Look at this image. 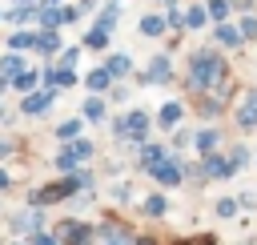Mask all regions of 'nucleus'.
Listing matches in <instances>:
<instances>
[{"mask_svg": "<svg viewBox=\"0 0 257 245\" xmlns=\"http://www.w3.org/2000/svg\"><path fill=\"white\" fill-rule=\"evenodd\" d=\"M233 76L229 68V56L213 44H197L185 52V64H181V84L189 96H201V92H213L217 84H225Z\"/></svg>", "mask_w": 257, "mask_h": 245, "instance_id": "nucleus-1", "label": "nucleus"}, {"mask_svg": "<svg viewBox=\"0 0 257 245\" xmlns=\"http://www.w3.org/2000/svg\"><path fill=\"white\" fill-rule=\"evenodd\" d=\"M108 137H112L120 149H128V153H133V149H141L145 141H153V137H157L153 112H149V108H141V104L112 112V116H108Z\"/></svg>", "mask_w": 257, "mask_h": 245, "instance_id": "nucleus-2", "label": "nucleus"}, {"mask_svg": "<svg viewBox=\"0 0 257 245\" xmlns=\"http://www.w3.org/2000/svg\"><path fill=\"white\" fill-rule=\"evenodd\" d=\"M173 80H181V68H177V56H173L169 48H157V52L133 72V84H137V88H165V84H173Z\"/></svg>", "mask_w": 257, "mask_h": 245, "instance_id": "nucleus-3", "label": "nucleus"}, {"mask_svg": "<svg viewBox=\"0 0 257 245\" xmlns=\"http://www.w3.org/2000/svg\"><path fill=\"white\" fill-rule=\"evenodd\" d=\"M40 229H48V213H44V209L20 205V209L4 213V233L16 237V241H24V237H32V233H40Z\"/></svg>", "mask_w": 257, "mask_h": 245, "instance_id": "nucleus-4", "label": "nucleus"}, {"mask_svg": "<svg viewBox=\"0 0 257 245\" xmlns=\"http://www.w3.org/2000/svg\"><path fill=\"white\" fill-rule=\"evenodd\" d=\"M52 233L60 237V245H96V221L76 213H64V221H56Z\"/></svg>", "mask_w": 257, "mask_h": 245, "instance_id": "nucleus-5", "label": "nucleus"}, {"mask_svg": "<svg viewBox=\"0 0 257 245\" xmlns=\"http://www.w3.org/2000/svg\"><path fill=\"white\" fill-rule=\"evenodd\" d=\"M233 104L229 100H221L217 92H201V96H189V112H193V120L197 125H225V112H229Z\"/></svg>", "mask_w": 257, "mask_h": 245, "instance_id": "nucleus-6", "label": "nucleus"}, {"mask_svg": "<svg viewBox=\"0 0 257 245\" xmlns=\"http://www.w3.org/2000/svg\"><path fill=\"white\" fill-rule=\"evenodd\" d=\"M233 129H237V137L257 133V84L241 88V96L233 100Z\"/></svg>", "mask_w": 257, "mask_h": 245, "instance_id": "nucleus-7", "label": "nucleus"}, {"mask_svg": "<svg viewBox=\"0 0 257 245\" xmlns=\"http://www.w3.org/2000/svg\"><path fill=\"white\" fill-rule=\"evenodd\" d=\"M189 120V100H181V96H165L161 104H157V112H153V125H157V137H169L177 125H185Z\"/></svg>", "mask_w": 257, "mask_h": 245, "instance_id": "nucleus-8", "label": "nucleus"}, {"mask_svg": "<svg viewBox=\"0 0 257 245\" xmlns=\"http://www.w3.org/2000/svg\"><path fill=\"white\" fill-rule=\"evenodd\" d=\"M185 157L189 153H169L153 173H149V181L161 189V193H169V189H181L185 185Z\"/></svg>", "mask_w": 257, "mask_h": 245, "instance_id": "nucleus-9", "label": "nucleus"}, {"mask_svg": "<svg viewBox=\"0 0 257 245\" xmlns=\"http://www.w3.org/2000/svg\"><path fill=\"white\" fill-rule=\"evenodd\" d=\"M229 145V125H193V157H209Z\"/></svg>", "mask_w": 257, "mask_h": 245, "instance_id": "nucleus-10", "label": "nucleus"}, {"mask_svg": "<svg viewBox=\"0 0 257 245\" xmlns=\"http://www.w3.org/2000/svg\"><path fill=\"white\" fill-rule=\"evenodd\" d=\"M56 100H60V92H56V88H48V84H40L36 92H24V96H20L16 112H20L24 120H36V116H48Z\"/></svg>", "mask_w": 257, "mask_h": 245, "instance_id": "nucleus-11", "label": "nucleus"}, {"mask_svg": "<svg viewBox=\"0 0 257 245\" xmlns=\"http://www.w3.org/2000/svg\"><path fill=\"white\" fill-rule=\"evenodd\" d=\"M169 153H173V149H169V141H165V137H153V141H145L141 149H133V165H137V173H145V177H149V173H153Z\"/></svg>", "mask_w": 257, "mask_h": 245, "instance_id": "nucleus-12", "label": "nucleus"}, {"mask_svg": "<svg viewBox=\"0 0 257 245\" xmlns=\"http://www.w3.org/2000/svg\"><path fill=\"white\" fill-rule=\"evenodd\" d=\"M197 161H201V173H205L209 185H225V181L237 177V165L229 161L225 149H217V153H209V157H197Z\"/></svg>", "mask_w": 257, "mask_h": 245, "instance_id": "nucleus-13", "label": "nucleus"}, {"mask_svg": "<svg viewBox=\"0 0 257 245\" xmlns=\"http://www.w3.org/2000/svg\"><path fill=\"white\" fill-rule=\"evenodd\" d=\"M137 241V229L120 217H104L96 221V245H133Z\"/></svg>", "mask_w": 257, "mask_h": 245, "instance_id": "nucleus-14", "label": "nucleus"}, {"mask_svg": "<svg viewBox=\"0 0 257 245\" xmlns=\"http://www.w3.org/2000/svg\"><path fill=\"white\" fill-rule=\"evenodd\" d=\"M209 44H213V48H221L225 56H237V52L245 48V40H241V32H237V20L209 24Z\"/></svg>", "mask_w": 257, "mask_h": 245, "instance_id": "nucleus-15", "label": "nucleus"}, {"mask_svg": "<svg viewBox=\"0 0 257 245\" xmlns=\"http://www.w3.org/2000/svg\"><path fill=\"white\" fill-rule=\"evenodd\" d=\"M40 80L56 92H72V88H80V68H64V64L48 60V64H40Z\"/></svg>", "mask_w": 257, "mask_h": 245, "instance_id": "nucleus-16", "label": "nucleus"}, {"mask_svg": "<svg viewBox=\"0 0 257 245\" xmlns=\"http://www.w3.org/2000/svg\"><path fill=\"white\" fill-rule=\"evenodd\" d=\"M120 16H124V0H100V8L88 16V24L112 36V32L120 28Z\"/></svg>", "mask_w": 257, "mask_h": 245, "instance_id": "nucleus-17", "label": "nucleus"}, {"mask_svg": "<svg viewBox=\"0 0 257 245\" xmlns=\"http://www.w3.org/2000/svg\"><path fill=\"white\" fill-rule=\"evenodd\" d=\"M64 48V32L60 28H36V44H32V56L36 60H56V52Z\"/></svg>", "mask_w": 257, "mask_h": 245, "instance_id": "nucleus-18", "label": "nucleus"}, {"mask_svg": "<svg viewBox=\"0 0 257 245\" xmlns=\"http://www.w3.org/2000/svg\"><path fill=\"white\" fill-rule=\"evenodd\" d=\"M100 64L108 68L112 80H133V72H137V60H133V52H124V48H108V52L100 56Z\"/></svg>", "mask_w": 257, "mask_h": 245, "instance_id": "nucleus-19", "label": "nucleus"}, {"mask_svg": "<svg viewBox=\"0 0 257 245\" xmlns=\"http://www.w3.org/2000/svg\"><path fill=\"white\" fill-rule=\"evenodd\" d=\"M137 213H141L145 221H165V217L173 213V205H169V193H161V189H149V193L137 201Z\"/></svg>", "mask_w": 257, "mask_h": 245, "instance_id": "nucleus-20", "label": "nucleus"}, {"mask_svg": "<svg viewBox=\"0 0 257 245\" xmlns=\"http://www.w3.org/2000/svg\"><path fill=\"white\" fill-rule=\"evenodd\" d=\"M80 116H84V125H108V116H112V108H108V100L104 96H96V92H88L84 100H80Z\"/></svg>", "mask_w": 257, "mask_h": 245, "instance_id": "nucleus-21", "label": "nucleus"}, {"mask_svg": "<svg viewBox=\"0 0 257 245\" xmlns=\"http://www.w3.org/2000/svg\"><path fill=\"white\" fill-rule=\"evenodd\" d=\"M137 32H141L145 40H165V36H169V24H165V12H161V8H153V12H145V16H137Z\"/></svg>", "mask_w": 257, "mask_h": 245, "instance_id": "nucleus-22", "label": "nucleus"}, {"mask_svg": "<svg viewBox=\"0 0 257 245\" xmlns=\"http://www.w3.org/2000/svg\"><path fill=\"white\" fill-rule=\"evenodd\" d=\"M112 84H116V80L108 76V68H104L100 60H96V64H92L88 72H80V88H88V92H96V96H104V92H108Z\"/></svg>", "mask_w": 257, "mask_h": 245, "instance_id": "nucleus-23", "label": "nucleus"}, {"mask_svg": "<svg viewBox=\"0 0 257 245\" xmlns=\"http://www.w3.org/2000/svg\"><path fill=\"white\" fill-rule=\"evenodd\" d=\"M108 201H112L116 209H128V205H137V201H141V193H137V181H133V177H120V181H112V185H108Z\"/></svg>", "mask_w": 257, "mask_h": 245, "instance_id": "nucleus-24", "label": "nucleus"}, {"mask_svg": "<svg viewBox=\"0 0 257 245\" xmlns=\"http://www.w3.org/2000/svg\"><path fill=\"white\" fill-rule=\"evenodd\" d=\"M209 12H205V0H189L185 4V36H197V32H209Z\"/></svg>", "mask_w": 257, "mask_h": 245, "instance_id": "nucleus-25", "label": "nucleus"}, {"mask_svg": "<svg viewBox=\"0 0 257 245\" xmlns=\"http://www.w3.org/2000/svg\"><path fill=\"white\" fill-rule=\"evenodd\" d=\"M84 129H88V125H84V116H80V112H76V116H64V120H56V125H52V141H56V145H68V141L84 137Z\"/></svg>", "mask_w": 257, "mask_h": 245, "instance_id": "nucleus-26", "label": "nucleus"}, {"mask_svg": "<svg viewBox=\"0 0 257 245\" xmlns=\"http://www.w3.org/2000/svg\"><path fill=\"white\" fill-rule=\"evenodd\" d=\"M32 44H36V28H8V36H4V48H12V52L32 56Z\"/></svg>", "mask_w": 257, "mask_h": 245, "instance_id": "nucleus-27", "label": "nucleus"}, {"mask_svg": "<svg viewBox=\"0 0 257 245\" xmlns=\"http://www.w3.org/2000/svg\"><path fill=\"white\" fill-rule=\"evenodd\" d=\"M80 48H84V52H108V48H112V36L100 32V28H92V24H84V32H80Z\"/></svg>", "mask_w": 257, "mask_h": 245, "instance_id": "nucleus-28", "label": "nucleus"}, {"mask_svg": "<svg viewBox=\"0 0 257 245\" xmlns=\"http://www.w3.org/2000/svg\"><path fill=\"white\" fill-rule=\"evenodd\" d=\"M28 64H32V56H28V52H12V48H4V52H0V72H4V76H20Z\"/></svg>", "mask_w": 257, "mask_h": 245, "instance_id": "nucleus-29", "label": "nucleus"}, {"mask_svg": "<svg viewBox=\"0 0 257 245\" xmlns=\"http://www.w3.org/2000/svg\"><path fill=\"white\" fill-rule=\"evenodd\" d=\"M40 84H44V80H40V64H28L20 76H12V92H20V96H24V92H36Z\"/></svg>", "mask_w": 257, "mask_h": 245, "instance_id": "nucleus-30", "label": "nucleus"}, {"mask_svg": "<svg viewBox=\"0 0 257 245\" xmlns=\"http://www.w3.org/2000/svg\"><path fill=\"white\" fill-rule=\"evenodd\" d=\"M225 153H229V161L237 165V173L253 165V145H249V141H229V145H225Z\"/></svg>", "mask_w": 257, "mask_h": 245, "instance_id": "nucleus-31", "label": "nucleus"}, {"mask_svg": "<svg viewBox=\"0 0 257 245\" xmlns=\"http://www.w3.org/2000/svg\"><path fill=\"white\" fill-rule=\"evenodd\" d=\"M161 12H165V24H169V36H181L185 40V4H169Z\"/></svg>", "mask_w": 257, "mask_h": 245, "instance_id": "nucleus-32", "label": "nucleus"}, {"mask_svg": "<svg viewBox=\"0 0 257 245\" xmlns=\"http://www.w3.org/2000/svg\"><path fill=\"white\" fill-rule=\"evenodd\" d=\"M165 141H169V149H173V153H189V149H193V125H177Z\"/></svg>", "mask_w": 257, "mask_h": 245, "instance_id": "nucleus-33", "label": "nucleus"}, {"mask_svg": "<svg viewBox=\"0 0 257 245\" xmlns=\"http://www.w3.org/2000/svg\"><path fill=\"white\" fill-rule=\"evenodd\" d=\"M213 217H217V221H237V217H241V209H237V197H233V193L217 197V201H213Z\"/></svg>", "mask_w": 257, "mask_h": 245, "instance_id": "nucleus-34", "label": "nucleus"}, {"mask_svg": "<svg viewBox=\"0 0 257 245\" xmlns=\"http://www.w3.org/2000/svg\"><path fill=\"white\" fill-rule=\"evenodd\" d=\"M48 165H52L56 173H76V169H80V161L72 157V149H68V145H60V149L52 153V161H48Z\"/></svg>", "mask_w": 257, "mask_h": 245, "instance_id": "nucleus-35", "label": "nucleus"}, {"mask_svg": "<svg viewBox=\"0 0 257 245\" xmlns=\"http://www.w3.org/2000/svg\"><path fill=\"white\" fill-rule=\"evenodd\" d=\"M128 96H133V80H116V84L104 92L108 108H120V104H128Z\"/></svg>", "mask_w": 257, "mask_h": 245, "instance_id": "nucleus-36", "label": "nucleus"}, {"mask_svg": "<svg viewBox=\"0 0 257 245\" xmlns=\"http://www.w3.org/2000/svg\"><path fill=\"white\" fill-rule=\"evenodd\" d=\"M237 32H241L245 48H249V44H257V12H245V16H237Z\"/></svg>", "mask_w": 257, "mask_h": 245, "instance_id": "nucleus-37", "label": "nucleus"}, {"mask_svg": "<svg viewBox=\"0 0 257 245\" xmlns=\"http://www.w3.org/2000/svg\"><path fill=\"white\" fill-rule=\"evenodd\" d=\"M80 56H84V48H80V40H76V44H64V48L56 52V64H64V68H76V64H80Z\"/></svg>", "mask_w": 257, "mask_h": 245, "instance_id": "nucleus-38", "label": "nucleus"}, {"mask_svg": "<svg viewBox=\"0 0 257 245\" xmlns=\"http://www.w3.org/2000/svg\"><path fill=\"white\" fill-rule=\"evenodd\" d=\"M205 12H209V20H213V24H221V20H233V8H229V0H205Z\"/></svg>", "mask_w": 257, "mask_h": 245, "instance_id": "nucleus-39", "label": "nucleus"}, {"mask_svg": "<svg viewBox=\"0 0 257 245\" xmlns=\"http://www.w3.org/2000/svg\"><path fill=\"white\" fill-rule=\"evenodd\" d=\"M16 149H20L16 137H12V133H0V165H8V161L16 157Z\"/></svg>", "mask_w": 257, "mask_h": 245, "instance_id": "nucleus-40", "label": "nucleus"}, {"mask_svg": "<svg viewBox=\"0 0 257 245\" xmlns=\"http://www.w3.org/2000/svg\"><path fill=\"white\" fill-rule=\"evenodd\" d=\"M237 197V209L241 213H253L257 209V189H241V193H233Z\"/></svg>", "mask_w": 257, "mask_h": 245, "instance_id": "nucleus-41", "label": "nucleus"}, {"mask_svg": "<svg viewBox=\"0 0 257 245\" xmlns=\"http://www.w3.org/2000/svg\"><path fill=\"white\" fill-rule=\"evenodd\" d=\"M24 245H60V237H56L52 229H40V233H32V237H24Z\"/></svg>", "mask_w": 257, "mask_h": 245, "instance_id": "nucleus-42", "label": "nucleus"}, {"mask_svg": "<svg viewBox=\"0 0 257 245\" xmlns=\"http://www.w3.org/2000/svg\"><path fill=\"white\" fill-rule=\"evenodd\" d=\"M16 189V177H12V169L8 165H0V197H8Z\"/></svg>", "mask_w": 257, "mask_h": 245, "instance_id": "nucleus-43", "label": "nucleus"}, {"mask_svg": "<svg viewBox=\"0 0 257 245\" xmlns=\"http://www.w3.org/2000/svg\"><path fill=\"white\" fill-rule=\"evenodd\" d=\"M100 173H108V177H120V173H124V161H120V157H104Z\"/></svg>", "mask_w": 257, "mask_h": 245, "instance_id": "nucleus-44", "label": "nucleus"}, {"mask_svg": "<svg viewBox=\"0 0 257 245\" xmlns=\"http://www.w3.org/2000/svg\"><path fill=\"white\" fill-rule=\"evenodd\" d=\"M233 16H245V12H257V0H229Z\"/></svg>", "mask_w": 257, "mask_h": 245, "instance_id": "nucleus-45", "label": "nucleus"}, {"mask_svg": "<svg viewBox=\"0 0 257 245\" xmlns=\"http://www.w3.org/2000/svg\"><path fill=\"white\" fill-rule=\"evenodd\" d=\"M133 245H161V237H157V233H141V229H137V241H133Z\"/></svg>", "mask_w": 257, "mask_h": 245, "instance_id": "nucleus-46", "label": "nucleus"}, {"mask_svg": "<svg viewBox=\"0 0 257 245\" xmlns=\"http://www.w3.org/2000/svg\"><path fill=\"white\" fill-rule=\"evenodd\" d=\"M8 92H12V76H4V72H0V100H4Z\"/></svg>", "mask_w": 257, "mask_h": 245, "instance_id": "nucleus-47", "label": "nucleus"}, {"mask_svg": "<svg viewBox=\"0 0 257 245\" xmlns=\"http://www.w3.org/2000/svg\"><path fill=\"white\" fill-rule=\"evenodd\" d=\"M36 4H40V0H12L8 8H36Z\"/></svg>", "mask_w": 257, "mask_h": 245, "instance_id": "nucleus-48", "label": "nucleus"}, {"mask_svg": "<svg viewBox=\"0 0 257 245\" xmlns=\"http://www.w3.org/2000/svg\"><path fill=\"white\" fill-rule=\"evenodd\" d=\"M44 8H60V4H68V0H40Z\"/></svg>", "mask_w": 257, "mask_h": 245, "instance_id": "nucleus-49", "label": "nucleus"}, {"mask_svg": "<svg viewBox=\"0 0 257 245\" xmlns=\"http://www.w3.org/2000/svg\"><path fill=\"white\" fill-rule=\"evenodd\" d=\"M157 8H169V4H181V0H153Z\"/></svg>", "mask_w": 257, "mask_h": 245, "instance_id": "nucleus-50", "label": "nucleus"}, {"mask_svg": "<svg viewBox=\"0 0 257 245\" xmlns=\"http://www.w3.org/2000/svg\"><path fill=\"white\" fill-rule=\"evenodd\" d=\"M0 221H4V197H0Z\"/></svg>", "mask_w": 257, "mask_h": 245, "instance_id": "nucleus-51", "label": "nucleus"}, {"mask_svg": "<svg viewBox=\"0 0 257 245\" xmlns=\"http://www.w3.org/2000/svg\"><path fill=\"white\" fill-rule=\"evenodd\" d=\"M4 112H8V108H4V100H0V116H4Z\"/></svg>", "mask_w": 257, "mask_h": 245, "instance_id": "nucleus-52", "label": "nucleus"}, {"mask_svg": "<svg viewBox=\"0 0 257 245\" xmlns=\"http://www.w3.org/2000/svg\"><path fill=\"white\" fill-rule=\"evenodd\" d=\"M0 24H4V8H0Z\"/></svg>", "mask_w": 257, "mask_h": 245, "instance_id": "nucleus-53", "label": "nucleus"}, {"mask_svg": "<svg viewBox=\"0 0 257 245\" xmlns=\"http://www.w3.org/2000/svg\"><path fill=\"white\" fill-rule=\"evenodd\" d=\"M253 165H257V149H253Z\"/></svg>", "mask_w": 257, "mask_h": 245, "instance_id": "nucleus-54", "label": "nucleus"}, {"mask_svg": "<svg viewBox=\"0 0 257 245\" xmlns=\"http://www.w3.org/2000/svg\"><path fill=\"white\" fill-rule=\"evenodd\" d=\"M124 4H128V0H124Z\"/></svg>", "mask_w": 257, "mask_h": 245, "instance_id": "nucleus-55", "label": "nucleus"}]
</instances>
